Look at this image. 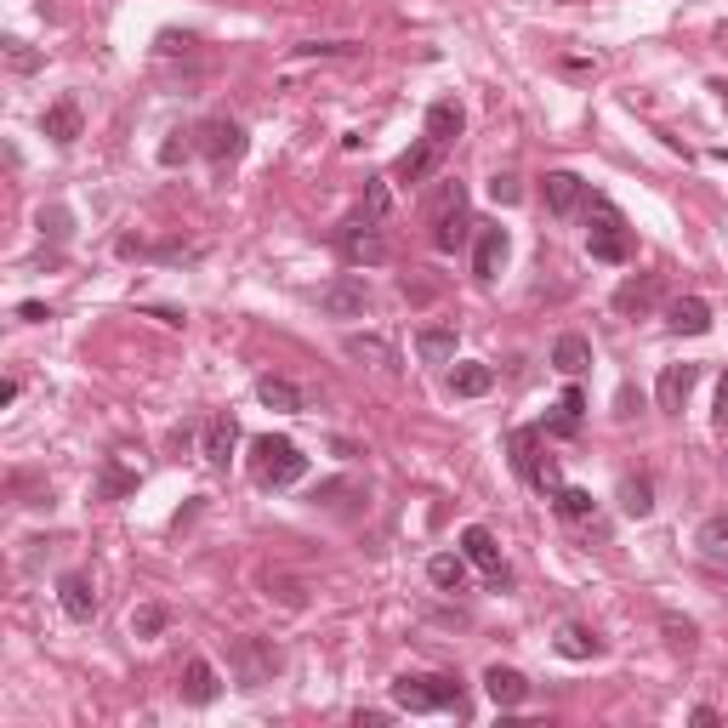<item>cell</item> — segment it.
<instances>
[{"instance_id":"7bdbcfd3","label":"cell","mask_w":728,"mask_h":728,"mask_svg":"<svg viewBox=\"0 0 728 728\" xmlns=\"http://www.w3.org/2000/svg\"><path fill=\"white\" fill-rule=\"evenodd\" d=\"M712 421H717V433H728V370H723V382H717V410H712Z\"/></svg>"},{"instance_id":"d6a6232c","label":"cell","mask_w":728,"mask_h":728,"mask_svg":"<svg viewBox=\"0 0 728 728\" xmlns=\"http://www.w3.org/2000/svg\"><path fill=\"white\" fill-rule=\"evenodd\" d=\"M592 507H597L592 490H575V484H564L558 495H552V513H558L564 523H587V518H592Z\"/></svg>"},{"instance_id":"74e56055","label":"cell","mask_w":728,"mask_h":728,"mask_svg":"<svg viewBox=\"0 0 728 728\" xmlns=\"http://www.w3.org/2000/svg\"><path fill=\"white\" fill-rule=\"evenodd\" d=\"M359 52V40H308V46H296V58H354Z\"/></svg>"},{"instance_id":"7402d4cb","label":"cell","mask_w":728,"mask_h":728,"mask_svg":"<svg viewBox=\"0 0 728 728\" xmlns=\"http://www.w3.org/2000/svg\"><path fill=\"white\" fill-rule=\"evenodd\" d=\"M342 354H347V359H359V365H375V370H398L393 342H387V336H375V331H354V336H342Z\"/></svg>"},{"instance_id":"d590c367","label":"cell","mask_w":728,"mask_h":728,"mask_svg":"<svg viewBox=\"0 0 728 728\" xmlns=\"http://www.w3.org/2000/svg\"><path fill=\"white\" fill-rule=\"evenodd\" d=\"M387 206H393V194H387V177H370V188H365V206H359V217L382 222V217H387Z\"/></svg>"},{"instance_id":"b9f144b4","label":"cell","mask_w":728,"mask_h":728,"mask_svg":"<svg viewBox=\"0 0 728 728\" xmlns=\"http://www.w3.org/2000/svg\"><path fill=\"white\" fill-rule=\"evenodd\" d=\"M188 137H194V132H171V143L160 148V165H177V160L188 155Z\"/></svg>"},{"instance_id":"ab89813d","label":"cell","mask_w":728,"mask_h":728,"mask_svg":"<svg viewBox=\"0 0 728 728\" xmlns=\"http://www.w3.org/2000/svg\"><path fill=\"white\" fill-rule=\"evenodd\" d=\"M490 199H495V206H518V199H523V183L513 177V171H495V177H490Z\"/></svg>"},{"instance_id":"484cf974","label":"cell","mask_w":728,"mask_h":728,"mask_svg":"<svg viewBox=\"0 0 728 728\" xmlns=\"http://www.w3.org/2000/svg\"><path fill=\"white\" fill-rule=\"evenodd\" d=\"M587 365H592V342L581 331H564L558 342H552V370H558V375H569V382H575Z\"/></svg>"},{"instance_id":"5b68a950","label":"cell","mask_w":728,"mask_h":728,"mask_svg":"<svg viewBox=\"0 0 728 728\" xmlns=\"http://www.w3.org/2000/svg\"><path fill=\"white\" fill-rule=\"evenodd\" d=\"M472 229H479V222H472V211H467V188L461 183H444L439 199H433V250L456 257Z\"/></svg>"},{"instance_id":"8992f818","label":"cell","mask_w":728,"mask_h":728,"mask_svg":"<svg viewBox=\"0 0 728 728\" xmlns=\"http://www.w3.org/2000/svg\"><path fill=\"white\" fill-rule=\"evenodd\" d=\"M336 250H342V262H354V268H382L393 257L382 222H370V217H347L336 229Z\"/></svg>"},{"instance_id":"5bb4252c","label":"cell","mask_w":728,"mask_h":728,"mask_svg":"<svg viewBox=\"0 0 728 728\" xmlns=\"http://www.w3.org/2000/svg\"><path fill=\"white\" fill-rule=\"evenodd\" d=\"M541 199H546L552 217H575L587 206V183L575 177V171H546V177H541Z\"/></svg>"},{"instance_id":"ac0fdd59","label":"cell","mask_w":728,"mask_h":728,"mask_svg":"<svg viewBox=\"0 0 728 728\" xmlns=\"http://www.w3.org/2000/svg\"><path fill=\"white\" fill-rule=\"evenodd\" d=\"M484 694L495 700L501 712H518L523 700H530V677H523L518 666H490L484 671Z\"/></svg>"},{"instance_id":"44dd1931","label":"cell","mask_w":728,"mask_h":728,"mask_svg":"<svg viewBox=\"0 0 728 728\" xmlns=\"http://www.w3.org/2000/svg\"><path fill=\"white\" fill-rule=\"evenodd\" d=\"M461 132H467V114H461V103H456V97H439V103L427 109L421 137H427V143H439V148H449V143H456Z\"/></svg>"},{"instance_id":"1f68e13d","label":"cell","mask_w":728,"mask_h":728,"mask_svg":"<svg viewBox=\"0 0 728 728\" xmlns=\"http://www.w3.org/2000/svg\"><path fill=\"white\" fill-rule=\"evenodd\" d=\"M620 513L626 518H649V513H655V484H649L643 472H626V479H620Z\"/></svg>"},{"instance_id":"8d00e7d4","label":"cell","mask_w":728,"mask_h":728,"mask_svg":"<svg viewBox=\"0 0 728 728\" xmlns=\"http://www.w3.org/2000/svg\"><path fill=\"white\" fill-rule=\"evenodd\" d=\"M165 620H171V615H165L160 604H143V609L132 615V638H160V632H165Z\"/></svg>"},{"instance_id":"8fae6325","label":"cell","mask_w":728,"mask_h":728,"mask_svg":"<svg viewBox=\"0 0 728 728\" xmlns=\"http://www.w3.org/2000/svg\"><path fill=\"white\" fill-rule=\"evenodd\" d=\"M234 449H239V421L229 410H217L206 427H199V456H206L211 472H222V467L234 461Z\"/></svg>"},{"instance_id":"ba28073f","label":"cell","mask_w":728,"mask_h":728,"mask_svg":"<svg viewBox=\"0 0 728 728\" xmlns=\"http://www.w3.org/2000/svg\"><path fill=\"white\" fill-rule=\"evenodd\" d=\"M370 303H375V296H370L365 273H336V280L319 291V313L324 319H365Z\"/></svg>"},{"instance_id":"f1b7e54d","label":"cell","mask_w":728,"mask_h":728,"mask_svg":"<svg viewBox=\"0 0 728 728\" xmlns=\"http://www.w3.org/2000/svg\"><path fill=\"white\" fill-rule=\"evenodd\" d=\"M558 655L564 661H597V655H604V638H597L592 626L569 620V626H558Z\"/></svg>"},{"instance_id":"d4e9b609","label":"cell","mask_w":728,"mask_h":728,"mask_svg":"<svg viewBox=\"0 0 728 728\" xmlns=\"http://www.w3.org/2000/svg\"><path fill=\"white\" fill-rule=\"evenodd\" d=\"M581 416H587V393L569 382V387H564V398H558V410L546 416L541 433H552V439H575V433H581Z\"/></svg>"},{"instance_id":"ee69618b","label":"cell","mask_w":728,"mask_h":728,"mask_svg":"<svg viewBox=\"0 0 728 728\" xmlns=\"http://www.w3.org/2000/svg\"><path fill=\"white\" fill-rule=\"evenodd\" d=\"M17 319H29V324H46V319H52V308H46V303H23V308H17Z\"/></svg>"},{"instance_id":"ffe728a7","label":"cell","mask_w":728,"mask_h":728,"mask_svg":"<svg viewBox=\"0 0 728 728\" xmlns=\"http://www.w3.org/2000/svg\"><path fill=\"white\" fill-rule=\"evenodd\" d=\"M58 604H63L69 620H91V615H97V587H91V575H81V569L58 575Z\"/></svg>"},{"instance_id":"2e32d148","label":"cell","mask_w":728,"mask_h":728,"mask_svg":"<svg viewBox=\"0 0 728 728\" xmlns=\"http://www.w3.org/2000/svg\"><path fill=\"white\" fill-rule=\"evenodd\" d=\"M81 132H86V120H81V103H74V97H58V103L40 114V137H52L58 148H74Z\"/></svg>"},{"instance_id":"836d02e7","label":"cell","mask_w":728,"mask_h":728,"mask_svg":"<svg viewBox=\"0 0 728 728\" xmlns=\"http://www.w3.org/2000/svg\"><path fill=\"white\" fill-rule=\"evenodd\" d=\"M694 546L706 552V558H717V564H728V513H717V518H706L694 530Z\"/></svg>"},{"instance_id":"83f0119b","label":"cell","mask_w":728,"mask_h":728,"mask_svg":"<svg viewBox=\"0 0 728 728\" xmlns=\"http://www.w3.org/2000/svg\"><path fill=\"white\" fill-rule=\"evenodd\" d=\"M495 387V370L479 365V359H461V365H449V393L456 398H484Z\"/></svg>"},{"instance_id":"7c38bea8","label":"cell","mask_w":728,"mask_h":728,"mask_svg":"<svg viewBox=\"0 0 728 728\" xmlns=\"http://www.w3.org/2000/svg\"><path fill=\"white\" fill-rule=\"evenodd\" d=\"M513 257V234L507 229H479L472 234V280L479 285H495V273L507 268Z\"/></svg>"},{"instance_id":"e575fe53","label":"cell","mask_w":728,"mask_h":728,"mask_svg":"<svg viewBox=\"0 0 728 728\" xmlns=\"http://www.w3.org/2000/svg\"><path fill=\"white\" fill-rule=\"evenodd\" d=\"M661 632H666V649H671V655H694V620L661 615Z\"/></svg>"},{"instance_id":"cb8c5ba5","label":"cell","mask_w":728,"mask_h":728,"mask_svg":"<svg viewBox=\"0 0 728 728\" xmlns=\"http://www.w3.org/2000/svg\"><path fill=\"white\" fill-rule=\"evenodd\" d=\"M439 155H444V148L421 137L416 148H405V155H398V160H393V183H405V188H410V183H421V177H433V165H439Z\"/></svg>"},{"instance_id":"4dcf8cb0","label":"cell","mask_w":728,"mask_h":728,"mask_svg":"<svg viewBox=\"0 0 728 728\" xmlns=\"http://www.w3.org/2000/svg\"><path fill=\"white\" fill-rule=\"evenodd\" d=\"M137 484H143V479H137V472L125 467V461H114V456H109L103 467H97V495H103V501H125V495H137Z\"/></svg>"},{"instance_id":"d6986e66","label":"cell","mask_w":728,"mask_h":728,"mask_svg":"<svg viewBox=\"0 0 728 728\" xmlns=\"http://www.w3.org/2000/svg\"><path fill=\"white\" fill-rule=\"evenodd\" d=\"M666 331L671 336H706L712 331V303L706 296H677L666 308Z\"/></svg>"},{"instance_id":"4316f807","label":"cell","mask_w":728,"mask_h":728,"mask_svg":"<svg viewBox=\"0 0 728 728\" xmlns=\"http://www.w3.org/2000/svg\"><path fill=\"white\" fill-rule=\"evenodd\" d=\"M456 342H461L456 324H427V331H416V354H421V365H449Z\"/></svg>"},{"instance_id":"9c48e42d","label":"cell","mask_w":728,"mask_h":728,"mask_svg":"<svg viewBox=\"0 0 728 728\" xmlns=\"http://www.w3.org/2000/svg\"><path fill=\"white\" fill-rule=\"evenodd\" d=\"M461 552H467L472 569H484V581L495 592L513 587V569H507V558H501V546H495V535L484 530V523H467V530H461Z\"/></svg>"},{"instance_id":"603a6c76","label":"cell","mask_w":728,"mask_h":728,"mask_svg":"<svg viewBox=\"0 0 728 728\" xmlns=\"http://www.w3.org/2000/svg\"><path fill=\"white\" fill-rule=\"evenodd\" d=\"M257 398H262V405L268 410H285V416H296V410H308V393L303 387H296L291 382V375H257Z\"/></svg>"},{"instance_id":"3957f363","label":"cell","mask_w":728,"mask_h":728,"mask_svg":"<svg viewBox=\"0 0 728 728\" xmlns=\"http://www.w3.org/2000/svg\"><path fill=\"white\" fill-rule=\"evenodd\" d=\"M587 250H592V262H632V229H626V217L609 206V199H587Z\"/></svg>"},{"instance_id":"e0dca14e","label":"cell","mask_w":728,"mask_h":728,"mask_svg":"<svg viewBox=\"0 0 728 728\" xmlns=\"http://www.w3.org/2000/svg\"><path fill=\"white\" fill-rule=\"evenodd\" d=\"M177 694H183V706H211V700L222 694V677H217V666L194 655V661L183 666V677H177Z\"/></svg>"},{"instance_id":"52a82bcc","label":"cell","mask_w":728,"mask_h":728,"mask_svg":"<svg viewBox=\"0 0 728 728\" xmlns=\"http://www.w3.org/2000/svg\"><path fill=\"white\" fill-rule=\"evenodd\" d=\"M229 661H234V677H239V689H262L280 677V649H273V638H239L229 649Z\"/></svg>"},{"instance_id":"30bf717a","label":"cell","mask_w":728,"mask_h":728,"mask_svg":"<svg viewBox=\"0 0 728 728\" xmlns=\"http://www.w3.org/2000/svg\"><path fill=\"white\" fill-rule=\"evenodd\" d=\"M194 137H199V155L217 160V165H229V160H239V155H245V125H239V120H229V114L206 120Z\"/></svg>"},{"instance_id":"7a4b0ae2","label":"cell","mask_w":728,"mask_h":728,"mask_svg":"<svg viewBox=\"0 0 728 728\" xmlns=\"http://www.w3.org/2000/svg\"><path fill=\"white\" fill-rule=\"evenodd\" d=\"M303 472H308V456L291 439H280V433L250 439V484L257 490H291V484H303Z\"/></svg>"},{"instance_id":"60d3db41","label":"cell","mask_w":728,"mask_h":728,"mask_svg":"<svg viewBox=\"0 0 728 728\" xmlns=\"http://www.w3.org/2000/svg\"><path fill=\"white\" fill-rule=\"evenodd\" d=\"M7 58H12V69H17V74L40 69V52H29V46H23V40H7Z\"/></svg>"},{"instance_id":"f546056e","label":"cell","mask_w":728,"mask_h":728,"mask_svg":"<svg viewBox=\"0 0 728 728\" xmlns=\"http://www.w3.org/2000/svg\"><path fill=\"white\" fill-rule=\"evenodd\" d=\"M467 552H439V558H427V581L439 592H467Z\"/></svg>"},{"instance_id":"4fadbf2b","label":"cell","mask_w":728,"mask_h":728,"mask_svg":"<svg viewBox=\"0 0 728 728\" xmlns=\"http://www.w3.org/2000/svg\"><path fill=\"white\" fill-rule=\"evenodd\" d=\"M661 273H638V280H626L620 291H615V313L620 319H649V313H655L661 308Z\"/></svg>"},{"instance_id":"bcb514c9","label":"cell","mask_w":728,"mask_h":728,"mask_svg":"<svg viewBox=\"0 0 728 728\" xmlns=\"http://www.w3.org/2000/svg\"><path fill=\"white\" fill-rule=\"evenodd\" d=\"M354 723H359V728H382V723H387V712H354Z\"/></svg>"},{"instance_id":"f35d334b","label":"cell","mask_w":728,"mask_h":728,"mask_svg":"<svg viewBox=\"0 0 728 728\" xmlns=\"http://www.w3.org/2000/svg\"><path fill=\"white\" fill-rule=\"evenodd\" d=\"M347 495H365V490H359L354 479H331V484H319V490H313V507H342Z\"/></svg>"},{"instance_id":"6da1fadb","label":"cell","mask_w":728,"mask_h":728,"mask_svg":"<svg viewBox=\"0 0 728 728\" xmlns=\"http://www.w3.org/2000/svg\"><path fill=\"white\" fill-rule=\"evenodd\" d=\"M393 700L405 712L427 717V712H467V700H461V677H449V671H405V677H393Z\"/></svg>"},{"instance_id":"9a60e30c","label":"cell","mask_w":728,"mask_h":728,"mask_svg":"<svg viewBox=\"0 0 728 728\" xmlns=\"http://www.w3.org/2000/svg\"><path fill=\"white\" fill-rule=\"evenodd\" d=\"M694 382H700V365H666L661 382H655V405H661L666 416H683Z\"/></svg>"},{"instance_id":"277c9868","label":"cell","mask_w":728,"mask_h":728,"mask_svg":"<svg viewBox=\"0 0 728 728\" xmlns=\"http://www.w3.org/2000/svg\"><path fill=\"white\" fill-rule=\"evenodd\" d=\"M507 449H513L518 479L530 484V490H541L546 501L564 490V479H558V461H552V456H541V427H513V433H507Z\"/></svg>"},{"instance_id":"f6af8a7d","label":"cell","mask_w":728,"mask_h":728,"mask_svg":"<svg viewBox=\"0 0 728 728\" xmlns=\"http://www.w3.org/2000/svg\"><path fill=\"white\" fill-rule=\"evenodd\" d=\"M689 723H700V728H712V723H723V717H717V706H694V712H689Z\"/></svg>"}]
</instances>
